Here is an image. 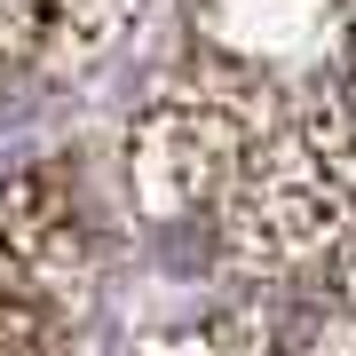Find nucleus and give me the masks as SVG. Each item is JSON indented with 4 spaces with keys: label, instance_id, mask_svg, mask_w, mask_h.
Returning <instances> with one entry per match:
<instances>
[{
    "label": "nucleus",
    "instance_id": "f257e3e1",
    "mask_svg": "<svg viewBox=\"0 0 356 356\" xmlns=\"http://www.w3.org/2000/svg\"><path fill=\"white\" fill-rule=\"evenodd\" d=\"M222 254L245 277H285L356 238V151L348 103L309 88L301 103L269 111L222 191Z\"/></svg>",
    "mask_w": 356,
    "mask_h": 356
},
{
    "label": "nucleus",
    "instance_id": "f03ea898",
    "mask_svg": "<svg viewBox=\"0 0 356 356\" xmlns=\"http://www.w3.org/2000/svg\"><path fill=\"white\" fill-rule=\"evenodd\" d=\"M245 88H166L127 127V191L151 222H182L198 206H222L238 182V159L261 119L238 103Z\"/></svg>",
    "mask_w": 356,
    "mask_h": 356
},
{
    "label": "nucleus",
    "instance_id": "7ed1b4c3",
    "mask_svg": "<svg viewBox=\"0 0 356 356\" xmlns=\"http://www.w3.org/2000/svg\"><path fill=\"white\" fill-rule=\"evenodd\" d=\"M95 261H103V222L79 166L64 159L16 166L0 182V293L64 317L95 285Z\"/></svg>",
    "mask_w": 356,
    "mask_h": 356
},
{
    "label": "nucleus",
    "instance_id": "20e7f679",
    "mask_svg": "<svg viewBox=\"0 0 356 356\" xmlns=\"http://www.w3.org/2000/svg\"><path fill=\"white\" fill-rule=\"evenodd\" d=\"M119 0H0V56L24 64H88L111 48Z\"/></svg>",
    "mask_w": 356,
    "mask_h": 356
},
{
    "label": "nucleus",
    "instance_id": "39448f33",
    "mask_svg": "<svg viewBox=\"0 0 356 356\" xmlns=\"http://www.w3.org/2000/svg\"><path fill=\"white\" fill-rule=\"evenodd\" d=\"M261 356H356V317L348 309H293L285 325L261 332Z\"/></svg>",
    "mask_w": 356,
    "mask_h": 356
},
{
    "label": "nucleus",
    "instance_id": "423d86ee",
    "mask_svg": "<svg viewBox=\"0 0 356 356\" xmlns=\"http://www.w3.org/2000/svg\"><path fill=\"white\" fill-rule=\"evenodd\" d=\"M0 356H72L64 348V317L16 301V293H0Z\"/></svg>",
    "mask_w": 356,
    "mask_h": 356
},
{
    "label": "nucleus",
    "instance_id": "0eeeda50",
    "mask_svg": "<svg viewBox=\"0 0 356 356\" xmlns=\"http://www.w3.org/2000/svg\"><path fill=\"white\" fill-rule=\"evenodd\" d=\"M332 309H348V317H356V238L341 245V301H332Z\"/></svg>",
    "mask_w": 356,
    "mask_h": 356
},
{
    "label": "nucleus",
    "instance_id": "6e6552de",
    "mask_svg": "<svg viewBox=\"0 0 356 356\" xmlns=\"http://www.w3.org/2000/svg\"><path fill=\"white\" fill-rule=\"evenodd\" d=\"M341 103H348V151H356V95H341Z\"/></svg>",
    "mask_w": 356,
    "mask_h": 356
}]
</instances>
